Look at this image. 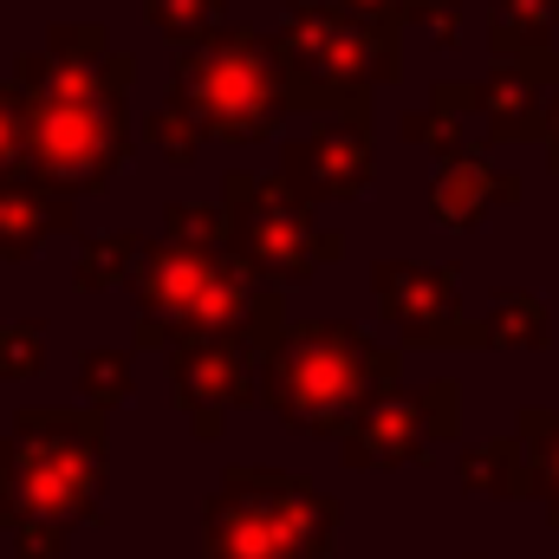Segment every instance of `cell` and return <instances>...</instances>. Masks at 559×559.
Segmentation results:
<instances>
[{"label":"cell","mask_w":559,"mask_h":559,"mask_svg":"<svg viewBox=\"0 0 559 559\" xmlns=\"http://www.w3.org/2000/svg\"><path fill=\"white\" fill-rule=\"evenodd\" d=\"M345 508L286 468H228L202 508V559H325Z\"/></svg>","instance_id":"obj_6"},{"label":"cell","mask_w":559,"mask_h":559,"mask_svg":"<svg viewBox=\"0 0 559 559\" xmlns=\"http://www.w3.org/2000/svg\"><path fill=\"white\" fill-rule=\"evenodd\" d=\"M559 79V52L540 59H501L488 79L475 85H436L429 105H449L455 118H475L495 143H540V118H547V92Z\"/></svg>","instance_id":"obj_11"},{"label":"cell","mask_w":559,"mask_h":559,"mask_svg":"<svg viewBox=\"0 0 559 559\" xmlns=\"http://www.w3.org/2000/svg\"><path fill=\"white\" fill-rule=\"evenodd\" d=\"M105 411L33 404L0 436V534L105 521Z\"/></svg>","instance_id":"obj_3"},{"label":"cell","mask_w":559,"mask_h":559,"mask_svg":"<svg viewBox=\"0 0 559 559\" xmlns=\"http://www.w3.org/2000/svg\"><path fill=\"white\" fill-rule=\"evenodd\" d=\"M371 124L358 118H319L312 131L280 143V182L299 202H352L371 182Z\"/></svg>","instance_id":"obj_12"},{"label":"cell","mask_w":559,"mask_h":559,"mask_svg":"<svg viewBox=\"0 0 559 559\" xmlns=\"http://www.w3.org/2000/svg\"><path fill=\"white\" fill-rule=\"evenodd\" d=\"M521 436H527V455H534V501L547 508V521L559 527V411L527 404L521 411Z\"/></svg>","instance_id":"obj_19"},{"label":"cell","mask_w":559,"mask_h":559,"mask_svg":"<svg viewBox=\"0 0 559 559\" xmlns=\"http://www.w3.org/2000/svg\"><path fill=\"white\" fill-rule=\"evenodd\" d=\"M222 215H228V254L267 286H299V280L325 274L345 254L338 228L312 222V202H299L280 176L254 169H228L222 176Z\"/></svg>","instance_id":"obj_7"},{"label":"cell","mask_w":559,"mask_h":559,"mask_svg":"<svg viewBox=\"0 0 559 559\" xmlns=\"http://www.w3.org/2000/svg\"><path fill=\"white\" fill-rule=\"evenodd\" d=\"M338 442H345V462L352 468H411L423 449H429V436H423V411L411 391H384V397H371L358 417L338 429Z\"/></svg>","instance_id":"obj_14"},{"label":"cell","mask_w":559,"mask_h":559,"mask_svg":"<svg viewBox=\"0 0 559 559\" xmlns=\"http://www.w3.org/2000/svg\"><path fill=\"white\" fill-rule=\"evenodd\" d=\"M228 261H235L228 248H195V241H169V235L143 241L138 274H131V286H138V332H131V345L138 352H163L176 338L182 312L222 280Z\"/></svg>","instance_id":"obj_10"},{"label":"cell","mask_w":559,"mask_h":559,"mask_svg":"<svg viewBox=\"0 0 559 559\" xmlns=\"http://www.w3.org/2000/svg\"><path fill=\"white\" fill-rule=\"evenodd\" d=\"M163 235L169 241H195V248H228V215H222V202H169L163 209Z\"/></svg>","instance_id":"obj_24"},{"label":"cell","mask_w":559,"mask_h":559,"mask_svg":"<svg viewBox=\"0 0 559 559\" xmlns=\"http://www.w3.org/2000/svg\"><path fill=\"white\" fill-rule=\"evenodd\" d=\"M404 384V358L352 319H299L254 365V397L299 436H338L371 397Z\"/></svg>","instance_id":"obj_2"},{"label":"cell","mask_w":559,"mask_h":559,"mask_svg":"<svg viewBox=\"0 0 559 559\" xmlns=\"http://www.w3.org/2000/svg\"><path fill=\"white\" fill-rule=\"evenodd\" d=\"M411 20L436 33V46H442V52L462 39V0H404V26H411Z\"/></svg>","instance_id":"obj_27"},{"label":"cell","mask_w":559,"mask_h":559,"mask_svg":"<svg viewBox=\"0 0 559 559\" xmlns=\"http://www.w3.org/2000/svg\"><path fill=\"white\" fill-rule=\"evenodd\" d=\"M540 143H547V163L559 169V79H554V92H547V118H540Z\"/></svg>","instance_id":"obj_30"},{"label":"cell","mask_w":559,"mask_h":559,"mask_svg":"<svg viewBox=\"0 0 559 559\" xmlns=\"http://www.w3.org/2000/svg\"><path fill=\"white\" fill-rule=\"evenodd\" d=\"M332 7H345V13H358V20H371V26L404 33V0H332Z\"/></svg>","instance_id":"obj_29"},{"label":"cell","mask_w":559,"mask_h":559,"mask_svg":"<svg viewBox=\"0 0 559 559\" xmlns=\"http://www.w3.org/2000/svg\"><path fill=\"white\" fill-rule=\"evenodd\" d=\"M202 143H267L286 118V66L280 46L254 26H209L202 39L176 46L169 66V98Z\"/></svg>","instance_id":"obj_5"},{"label":"cell","mask_w":559,"mask_h":559,"mask_svg":"<svg viewBox=\"0 0 559 559\" xmlns=\"http://www.w3.org/2000/svg\"><path fill=\"white\" fill-rule=\"evenodd\" d=\"M150 143L163 150V163H195V150H202V131L176 111V105H163V111H150Z\"/></svg>","instance_id":"obj_26"},{"label":"cell","mask_w":559,"mask_h":559,"mask_svg":"<svg viewBox=\"0 0 559 559\" xmlns=\"http://www.w3.org/2000/svg\"><path fill=\"white\" fill-rule=\"evenodd\" d=\"M404 143L429 150L436 163H442V156H462V150H475V143H468V131H462V118H455L449 105H423V111H411V118H404Z\"/></svg>","instance_id":"obj_23"},{"label":"cell","mask_w":559,"mask_h":559,"mask_svg":"<svg viewBox=\"0 0 559 559\" xmlns=\"http://www.w3.org/2000/svg\"><path fill=\"white\" fill-rule=\"evenodd\" d=\"M46 371V319H7L0 325V384Z\"/></svg>","instance_id":"obj_21"},{"label":"cell","mask_w":559,"mask_h":559,"mask_svg":"<svg viewBox=\"0 0 559 559\" xmlns=\"http://www.w3.org/2000/svg\"><path fill=\"white\" fill-rule=\"evenodd\" d=\"M274 46L286 66V111L371 124V92L404 79V33L371 26L332 0H293Z\"/></svg>","instance_id":"obj_4"},{"label":"cell","mask_w":559,"mask_h":559,"mask_svg":"<svg viewBox=\"0 0 559 559\" xmlns=\"http://www.w3.org/2000/svg\"><path fill=\"white\" fill-rule=\"evenodd\" d=\"M169 358V391H176V404L189 411V429L202 436V442H215L228 417L254 397V345L241 338V332H202V338H176V345H163Z\"/></svg>","instance_id":"obj_9"},{"label":"cell","mask_w":559,"mask_h":559,"mask_svg":"<svg viewBox=\"0 0 559 559\" xmlns=\"http://www.w3.org/2000/svg\"><path fill=\"white\" fill-rule=\"evenodd\" d=\"M371 293L384 306V319L397 325L404 345L417 352H475L488 345L481 319H468L462 306V267H417V261H378L371 267Z\"/></svg>","instance_id":"obj_8"},{"label":"cell","mask_w":559,"mask_h":559,"mask_svg":"<svg viewBox=\"0 0 559 559\" xmlns=\"http://www.w3.org/2000/svg\"><path fill=\"white\" fill-rule=\"evenodd\" d=\"M131 79L138 59L105 39V26H52L39 52L13 66L20 92V169L59 182L66 195L105 189L131 163Z\"/></svg>","instance_id":"obj_1"},{"label":"cell","mask_w":559,"mask_h":559,"mask_svg":"<svg viewBox=\"0 0 559 559\" xmlns=\"http://www.w3.org/2000/svg\"><path fill=\"white\" fill-rule=\"evenodd\" d=\"M79 222V195L33 169H0V261H33L39 241L66 235Z\"/></svg>","instance_id":"obj_13"},{"label":"cell","mask_w":559,"mask_h":559,"mask_svg":"<svg viewBox=\"0 0 559 559\" xmlns=\"http://www.w3.org/2000/svg\"><path fill=\"white\" fill-rule=\"evenodd\" d=\"M481 332H488V345H501V352H547V345H554V306H547L540 293H527V286H501V293L488 299Z\"/></svg>","instance_id":"obj_17"},{"label":"cell","mask_w":559,"mask_h":559,"mask_svg":"<svg viewBox=\"0 0 559 559\" xmlns=\"http://www.w3.org/2000/svg\"><path fill=\"white\" fill-rule=\"evenodd\" d=\"M514 202H521V176L495 169L481 150L442 156V169L429 182V222H442V228H475V222H488V209H514Z\"/></svg>","instance_id":"obj_15"},{"label":"cell","mask_w":559,"mask_h":559,"mask_svg":"<svg viewBox=\"0 0 559 559\" xmlns=\"http://www.w3.org/2000/svg\"><path fill=\"white\" fill-rule=\"evenodd\" d=\"M138 254H143V235H131V228L92 235L85 254H79V267H72V280L85 293H111V286H124V280L138 274Z\"/></svg>","instance_id":"obj_18"},{"label":"cell","mask_w":559,"mask_h":559,"mask_svg":"<svg viewBox=\"0 0 559 559\" xmlns=\"http://www.w3.org/2000/svg\"><path fill=\"white\" fill-rule=\"evenodd\" d=\"M0 169H20V92L0 85Z\"/></svg>","instance_id":"obj_28"},{"label":"cell","mask_w":559,"mask_h":559,"mask_svg":"<svg viewBox=\"0 0 559 559\" xmlns=\"http://www.w3.org/2000/svg\"><path fill=\"white\" fill-rule=\"evenodd\" d=\"M143 13H150V26L163 33V39H202L209 26H222V13H228V0H143Z\"/></svg>","instance_id":"obj_22"},{"label":"cell","mask_w":559,"mask_h":559,"mask_svg":"<svg viewBox=\"0 0 559 559\" xmlns=\"http://www.w3.org/2000/svg\"><path fill=\"white\" fill-rule=\"evenodd\" d=\"M462 488L468 495H495V501H534V455H527V436H488V442H468L462 462H455Z\"/></svg>","instance_id":"obj_16"},{"label":"cell","mask_w":559,"mask_h":559,"mask_svg":"<svg viewBox=\"0 0 559 559\" xmlns=\"http://www.w3.org/2000/svg\"><path fill=\"white\" fill-rule=\"evenodd\" d=\"M79 391H85V404L92 411H111V404H124L131 391H138V371H131V352H85V365H79Z\"/></svg>","instance_id":"obj_20"},{"label":"cell","mask_w":559,"mask_h":559,"mask_svg":"<svg viewBox=\"0 0 559 559\" xmlns=\"http://www.w3.org/2000/svg\"><path fill=\"white\" fill-rule=\"evenodd\" d=\"M411 397H417V411H423V436L429 442H449L462 429V378H429Z\"/></svg>","instance_id":"obj_25"}]
</instances>
